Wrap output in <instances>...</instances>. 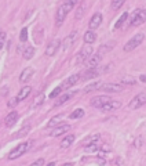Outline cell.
Masks as SVG:
<instances>
[{"instance_id":"cell-22","label":"cell","mask_w":146,"mask_h":166,"mask_svg":"<svg viewBox=\"0 0 146 166\" xmlns=\"http://www.w3.org/2000/svg\"><path fill=\"white\" fill-rule=\"evenodd\" d=\"M95 40H97V35L94 33V31H87V32L84 33V42L88 43V44H91V43H94Z\"/></svg>"},{"instance_id":"cell-8","label":"cell","mask_w":146,"mask_h":166,"mask_svg":"<svg viewBox=\"0 0 146 166\" xmlns=\"http://www.w3.org/2000/svg\"><path fill=\"white\" fill-rule=\"evenodd\" d=\"M109 101H110V97H107V96H97L91 100V105L95 108H101L102 105H105Z\"/></svg>"},{"instance_id":"cell-3","label":"cell","mask_w":146,"mask_h":166,"mask_svg":"<svg viewBox=\"0 0 146 166\" xmlns=\"http://www.w3.org/2000/svg\"><path fill=\"white\" fill-rule=\"evenodd\" d=\"M29 145H30V143H21V144H18V145H17L15 148L10 152L8 159H17V158H20L21 155H23V154L28 151Z\"/></svg>"},{"instance_id":"cell-24","label":"cell","mask_w":146,"mask_h":166,"mask_svg":"<svg viewBox=\"0 0 146 166\" xmlns=\"http://www.w3.org/2000/svg\"><path fill=\"white\" fill-rule=\"evenodd\" d=\"M76 3H77V0H65L64 4H62V7L69 13L70 10H73V7L76 6Z\"/></svg>"},{"instance_id":"cell-23","label":"cell","mask_w":146,"mask_h":166,"mask_svg":"<svg viewBox=\"0 0 146 166\" xmlns=\"http://www.w3.org/2000/svg\"><path fill=\"white\" fill-rule=\"evenodd\" d=\"M102 86L101 82H95V83H91V85L85 86L84 87V93H91V91H95V90H99Z\"/></svg>"},{"instance_id":"cell-35","label":"cell","mask_w":146,"mask_h":166,"mask_svg":"<svg viewBox=\"0 0 146 166\" xmlns=\"http://www.w3.org/2000/svg\"><path fill=\"white\" fill-rule=\"evenodd\" d=\"M113 46H114V43H112L110 46H109V44H104V46H101V47H99V54H105V53L109 51V50H110L112 47H113Z\"/></svg>"},{"instance_id":"cell-41","label":"cell","mask_w":146,"mask_h":166,"mask_svg":"<svg viewBox=\"0 0 146 166\" xmlns=\"http://www.w3.org/2000/svg\"><path fill=\"white\" fill-rule=\"evenodd\" d=\"M32 165L33 166H42V165H44V159H37L36 162H33Z\"/></svg>"},{"instance_id":"cell-15","label":"cell","mask_w":146,"mask_h":166,"mask_svg":"<svg viewBox=\"0 0 146 166\" xmlns=\"http://www.w3.org/2000/svg\"><path fill=\"white\" fill-rule=\"evenodd\" d=\"M33 73H35V69L33 68H30V67L29 68H25L22 71V73H21V76H20V82L21 83H26V82L33 76Z\"/></svg>"},{"instance_id":"cell-14","label":"cell","mask_w":146,"mask_h":166,"mask_svg":"<svg viewBox=\"0 0 146 166\" xmlns=\"http://www.w3.org/2000/svg\"><path fill=\"white\" fill-rule=\"evenodd\" d=\"M76 36H77V32H76V31H73V32H72L70 35H69V36H66V37H65L64 43H62V49L65 50V51L69 49V47H70L72 44H73V43H75Z\"/></svg>"},{"instance_id":"cell-26","label":"cell","mask_w":146,"mask_h":166,"mask_svg":"<svg viewBox=\"0 0 146 166\" xmlns=\"http://www.w3.org/2000/svg\"><path fill=\"white\" fill-rule=\"evenodd\" d=\"M62 118H64V115H57V116H54L51 121L47 123V126H48V127H55L57 125H58L59 122L62 121Z\"/></svg>"},{"instance_id":"cell-18","label":"cell","mask_w":146,"mask_h":166,"mask_svg":"<svg viewBox=\"0 0 146 166\" xmlns=\"http://www.w3.org/2000/svg\"><path fill=\"white\" fill-rule=\"evenodd\" d=\"M17 121H18V114H17L15 111H13V112H10V114L7 115V118H6V126L7 127H13L14 125L17 123Z\"/></svg>"},{"instance_id":"cell-37","label":"cell","mask_w":146,"mask_h":166,"mask_svg":"<svg viewBox=\"0 0 146 166\" xmlns=\"http://www.w3.org/2000/svg\"><path fill=\"white\" fill-rule=\"evenodd\" d=\"M61 91H62V86H59V87H55L54 90L51 91V93H50V98H55V97H58Z\"/></svg>"},{"instance_id":"cell-31","label":"cell","mask_w":146,"mask_h":166,"mask_svg":"<svg viewBox=\"0 0 146 166\" xmlns=\"http://www.w3.org/2000/svg\"><path fill=\"white\" fill-rule=\"evenodd\" d=\"M124 3H126V0H112V8L116 11V10H119Z\"/></svg>"},{"instance_id":"cell-13","label":"cell","mask_w":146,"mask_h":166,"mask_svg":"<svg viewBox=\"0 0 146 166\" xmlns=\"http://www.w3.org/2000/svg\"><path fill=\"white\" fill-rule=\"evenodd\" d=\"M121 107V103L120 101H109V103H106L105 105H102L101 109L104 111V112H110V111H114V109H119V108Z\"/></svg>"},{"instance_id":"cell-12","label":"cell","mask_w":146,"mask_h":166,"mask_svg":"<svg viewBox=\"0 0 146 166\" xmlns=\"http://www.w3.org/2000/svg\"><path fill=\"white\" fill-rule=\"evenodd\" d=\"M101 24H102V14L101 13H95L94 15H92V18L90 20L88 28H90L91 31H94V29H97Z\"/></svg>"},{"instance_id":"cell-10","label":"cell","mask_w":146,"mask_h":166,"mask_svg":"<svg viewBox=\"0 0 146 166\" xmlns=\"http://www.w3.org/2000/svg\"><path fill=\"white\" fill-rule=\"evenodd\" d=\"M92 54V47H91L88 43H85V46L81 49V51H80V54L77 55V61L79 62H81V61H85V60L90 57V55Z\"/></svg>"},{"instance_id":"cell-30","label":"cell","mask_w":146,"mask_h":166,"mask_svg":"<svg viewBox=\"0 0 146 166\" xmlns=\"http://www.w3.org/2000/svg\"><path fill=\"white\" fill-rule=\"evenodd\" d=\"M83 115H84V111L81 108H77L70 114V119H79V118H83Z\"/></svg>"},{"instance_id":"cell-21","label":"cell","mask_w":146,"mask_h":166,"mask_svg":"<svg viewBox=\"0 0 146 166\" xmlns=\"http://www.w3.org/2000/svg\"><path fill=\"white\" fill-rule=\"evenodd\" d=\"M30 91H32V87H30V86H25V87H22L21 89V91L18 93V100L20 101L25 100V98L30 94Z\"/></svg>"},{"instance_id":"cell-42","label":"cell","mask_w":146,"mask_h":166,"mask_svg":"<svg viewBox=\"0 0 146 166\" xmlns=\"http://www.w3.org/2000/svg\"><path fill=\"white\" fill-rule=\"evenodd\" d=\"M139 80H141V82H143V83H146V75H141Z\"/></svg>"},{"instance_id":"cell-28","label":"cell","mask_w":146,"mask_h":166,"mask_svg":"<svg viewBox=\"0 0 146 166\" xmlns=\"http://www.w3.org/2000/svg\"><path fill=\"white\" fill-rule=\"evenodd\" d=\"M43 103H44V93H40V94H37L35 97V100H33V105H35V107H39V105H42Z\"/></svg>"},{"instance_id":"cell-25","label":"cell","mask_w":146,"mask_h":166,"mask_svg":"<svg viewBox=\"0 0 146 166\" xmlns=\"http://www.w3.org/2000/svg\"><path fill=\"white\" fill-rule=\"evenodd\" d=\"M22 55H23V58H25V60H30L33 55H35V49H33L32 46H28Z\"/></svg>"},{"instance_id":"cell-34","label":"cell","mask_w":146,"mask_h":166,"mask_svg":"<svg viewBox=\"0 0 146 166\" xmlns=\"http://www.w3.org/2000/svg\"><path fill=\"white\" fill-rule=\"evenodd\" d=\"M97 150H98L97 143H91V144H87V145H85V151H87V152H95Z\"/></svg>"},{"instance_id":"cell-32","label":"cell","mask_w":146,"mask_h":166,"mask_svg":"<svg viewBox=\"0 0 146 166\" xmlns=\"http://www.w3.org/2000/svg\"><path fill=\"white\" fill-rule=\"evenodd\" d=\"M99 134H94V136H91L88 137V138H85L84 141V145H87V144H91V143H97V140H99Z\"/></svg>"},{"instance_id":"cell-27","label":"cell","mask_w":146,"mask_h":166,"mask_svg":"<svg viewBox=\"0 0 146 166\" xmlns=\"http://www.w3.org/2000/svg\"><path fill=\"white\" fill-rule=\"evenodd\" d=\"M120 82L121 85H135V78H132V76H123V78H120Z\"/></svg>"},{"instance_id":"cell-19","label":"cell","mask_w":146,"mask_h":166,"mask_svg":"<svg viewBox=\"0 0 146 166\" xmlns=\"http://www.w3.org/2000/svg\"><path fill=\"white\" fill-rule=\"evenodd\" d=\"M76 93H77V91H72V93H66V94L61 96V97H59L58 100H57L55 105H57V107H59V105H62V104H64V103H66V101H68V100H70V98L73 97V96H75Z\"/></svg>"},{"instance_id":"cell-11","label":"cell","mask_w":146,"mask_h":166,"mask_svg":"<svg viewBox=\"0 0 146 166\" xmlns=\"http://www.w3.org/2000/svg\"><path fill=\"white\" fill-rule=\"evenodd\" d=\"M69 129H70V126H69V125H66V123L57 125V126L54 127V130H52L50 134H51V137H59V136H62V134H65Z\"/></svg>"},{"instance_id":"cell-20","label":"cell","mask_w":146,"mask_h":166,"mask_svg":"<svg viewBox=\"0 0 146 166\" xmlns=\"http://www.w3.org/2000/svg\"><path fill=\"white\" fill-rule=\"evenodd\" d=\"M73 141H75V136H73V134H69V136H66L65 138L61 141L59 145H61V148H69V147L73 144Z\"/></svg>"},{"instance_id":"cell-1","label":"cell","mask_w":146,"mask_h":166,"mask_svg":"<svg viewBox=\"0 0 146 166\" xmlns=\"http://www.w3.org/2000/svg\"><path fill=\"white\" fill-rule=\"evenodd\" d=\"M146 22V10L145 8H136L130 18V26H139Z\"/></svg>"},{"instance_id":"cell-2","label":"cell","mask_w":146,"mask_h":166,"mask_svg":"<svg viewBox=\"0 0 146 166\" xmlns=\"http://www.w3.org/2000/svg\"><path fill=\"white\" fill-rule=\"evenodd\" d=\"M143 39H145V35H143V33H136L134 37H131V40H128V42L126 43L124 51H132V50H135L136 47L143 42Z\"/></svg>"},{"instance_id":"cell-40","label":"cell","mask_w":146,"mask_h":166,"mask_svg":"<svg viewBox=\"0 0 146 166\" xmlns=\"http://www.w3.org/2000/svg\"><path fill=\"white\" fill-rule=\"evenodd\" d=\"M4 40H6V32H0V50L3 49Z\"/></svg>"},{"instance_id":"cell-9","label":"cell","mask_w":146,"mask_h":166,"mask_svg":"<svg viewBox=\"0 0 146 166\" xmlns=\"http://www.w3.org/2000/svg\"><path fill=\"white\" fill-rule=\"evenodd\" d=\"M101 60H102V54H91L90 57H88L87 60H85V64H87V67L88 68H94V67H98L99 65V62H101Z\"/></svg>"},{"instance_id":"cell-16","label":"cell","mask_w":146,"mask_h":166,"mask_svg":"<svg viewBox=\"0 0 146 166\" xmlns=\"http://www.w3.org/2000/svg\"><path fill=\"white\" fill-rule=\"evenodd\" d=\"M79 79H80V75H77V73L69 76V78L66 79L64 83H62V89H69V87H72L73 85H76V83H77Z\"/></svg>"},{"instance_id":"cell-39","label":"cell","mask_w":146,"mask_h":166,"mask_svg":"<svg viewBox=\"0 0 146 166\" xmlns=\"http://www.w3.org/2000/svg\"><path fill=\"white\" fill-rule=\"evenodd\" d=\"M29 129H30L29 125H28V126H25V127H22V130L17 134V137H22V136H25V134H28V133H29Z\"/></svg>"},{"instance_id":"cell-17","label":"cell","mask_w":146,"mask_h":166,"mask_svg":"<svg viewBox=\"0 0 146 166\" xmlns=\"http://www.w3.org/2000/svg\"><path fill=\"white\" fill-rule=\"evenodd\" d=\"M66 15H68V11L64 8V7H58V11H57V26H61L65 21Z\"/></svg>"},{"instance_id":"cell-38","label":"cell","mask_w":146,"mask_h":166,"mask_svg":"<svg viewBox=\"0 0 146 166\" xmlns=\"http://www.w3.org/2000/svg\"><path fill=\"white\" fill-rule=\"evenodd\" d=\"M18 97H13V98H10L8 100V103H7V107L8 108H14V107H17V104H18Z\"/></svg>"},{"instance_id":"cell-33","label":"cell","mask_w":146,"mask_h":166,"mask_svg":"<svg viewBox=\"0 0 146 166\" xmlns=\"http://www.w3.org/2000/svg\"><path fill=\"white\" fill-rule=\"evenodd\" d=\"M84 11H85V7H84V3H83L77 8V11H76V20H80L81 17H83V14H84Z\"/></svg>"},{"instance_id":"cell-4","label":"cell","mask_w":146,"mask_h":166,"mask_svg":"<svg viewBox=\"0 0 146 166\" xmlns=\"http://www.w3.org/2000/svg\"><path fill=\"white\" fill-rule=\"evenodd\" d=\"M145 104H146V94L145 93H141V94L135 96V97L128 103V108H130V109H138V108L143 107Z\"/></svg>"},{"instance_id":"cell-5","label":"cell","mask_w":146,"mask_h":166,"mask_svg":"<svg viewBox=\"0 0 146 166\" xmlns=\"http://www.w3.org/2000/svg\"><path fill=\"white\" fill-rule=\"evenodd\" d=\"M59 47H61V40L59 39L51 40V42L48 43V46H47V49H45V55H47V57H52V55L58 51Z\"/></svg>"},{"instance_id":"cell-29","label":"cell","mask_w":146,"mask_h":166,"mask_svg":"<svg viewBox=\"0 0 146 166\" xmlns=\"http://www.w3.org/2000/svg\"><path fill=\"white\" fill-rule=\"evenodd\" d=\"M127 18H128V14H127V13H124L123 15H121L120 18L117 20V22L114 24V29H119V28H121V26H123V24H124V21H126Z\"/></svg>"},{"instance_id":"cell-6","label":"cell","mask_w":146,"mask_h":166,"mask_svg":"<svg viewBox=\"0 0 146 166\" xmlns=\"http://www.w3.org/2000/svg\"><path fill=\"white\" fill-rule=\"evenodd\" d=\"M99 90L102 91H107V93H120L123 90V86L121 85H116V83H102L101 89Z\"/></svg>"},{"instance_id":"cell-7","label":"cell","mask_w":146,"mask_h":166,"mask_svg":"<svg viewBox=\"0 0 146 166\" xmlns=\"http://www.w3.org/2000/svg\"><path fill=\"white\" fill-rule=\"evenodd\" d=\"M104 71V69L98 68V67H94V68H88V71L84 72V75L81 76V79L83 80H88V79H92V78H97V76L101 75V72Z\"/></svg>"},{"instance_id":"cell-36","label":"cell","mask_w":146,"mask_h":166,"mask_svg":"<svg viewBox=\"0 0 146 166\" xmlns=\"http://www.w3.org/2000/svg\"><path fill=\"white\" fill-rule=\"evenodd\" d=\"M20 40L21 42H26L28 40V28H22L21 35H20Z\"/></svg>"}]
</instances>
